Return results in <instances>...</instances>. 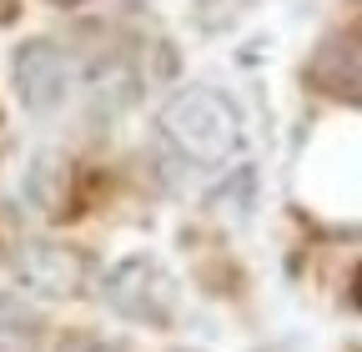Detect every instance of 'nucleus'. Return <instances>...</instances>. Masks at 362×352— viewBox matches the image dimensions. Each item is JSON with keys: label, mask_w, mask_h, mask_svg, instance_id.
<instances>
[{"label": "nucleus", "mask_w": 362, "mask_h": 352, "mask_svg": "<svg viewBox=\"0 0 362 352\" xmlns=\"http://www.w3.org/2000/svg\"><path fill=\"white\" fill-rule=\"evenodd\" d=\"M161 136L181 161L221 166L242 146V116L226 96L206 91V86H187L161 106Z\"/></svg>", "instance_id": "nucleus-1"}, {"label": "nucleus", "mask_w": 362, "mask_h": 352, "mask_svg": "<svg viewBox=\"0 0 362 352\" xmlns=\"http://www.w3.org/2000/svg\"><path fill=\"white\" fill-rule=\"evenodd\" d=\"M101 292L121 317L146 322V327H166L176 312V282L166 277V267L156 257H121L106 272Z\"/></svg>", "instance_id": "nucleus-2"}, {"label": "nucleus", "mask_w": 362, "mask_h": 352, "mask_svg": "<svg viewBox=\"0 0 362 352\" xmlns=\"http://www.w3.org/2000/svg\"><path fill=\"white\" fill-rule=\"evenodd\" d=\"M11 76L30 111H56L76 86V56H66L56 40H25L11 61Z\"/></svg>", "instance_id": "nucleus-3"}, {"label": "nucleus", "mask_w": 362, "mask_h": 352, "mask_svg": "<svg viewBox=\"0 0 362 352\" xmlns=\"http://www.w3.org/2000/svg\"><path fill=\"white\" fill-rule=\"evenodd\" d=\"M11 267H16V282L35 297H81V287L90 277V262L61 242H21Z\"/></svg>", "instance_id": "nucleus-4"}, {"label": "nucleus", "mask_w": 362, "mask_h": 352, "mask_svg": "<svg viewBox=\"0 0 362 352\" xmlns=\"http://www.w3.org/2000/svg\"><path fill=\"white\" fill-rule=\"evenodd\" d=\"M307 76L322 86L327 96H347V101H362V30L347 25L337 35H327L317 46Z\"/></svg>", "instance_id": "nucleus-5"}, {"label": "nucleus", "mask_w": 362, "mask_h": 352, "mask_svg": "<svg viewBox=\"0 0 362 352\" xmlns=\"http://www.w3.org/2000/svg\"><path fill=\"white\" fill-rule=\"evenodd\" d=\"M40 337L35 312L21 297H0V352H30Z\"/></svg>", "instance_id": "nucleus-6"}, {"label": "nucleus", "mask_w": 362, "mask_h": 352, "mask_svg": "<svg viewBox=\"0 0 362 352\" xmlns=\"http://www.w3.org/2000/svg\"><path fill=\"white\" fill-rule=\"evenodd\" d=\"M56 182H61L56 156H35V166L25 171V201H30L35 211H56V201H61Z\"/></svg>", "instance_id": "nucleus-7"}, {"label": "nucleus", "mask_w": 362, "mask_h": 352, "mask_svg": "<svg viewBox=\"0 0 362 352\" xmlns=\"http://www.w3.org/2000/svg\"><path fill=\"white\" fill-rule=\"evenodd\" d=\"M61 352H116V347H106L101 337H71V342H66Z\"/></svg>", "instance_id": "nucleus-8"}]
</instances>
